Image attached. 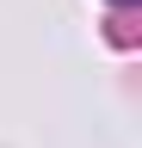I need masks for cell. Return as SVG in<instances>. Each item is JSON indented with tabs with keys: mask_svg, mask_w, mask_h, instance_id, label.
Returning a JSON list of instances; mask_svg holds the SVG:
<instances>
[{
	"mask_svg": "<svg viewBox=\"0 0 142 148\" xmlns=\"http://www.w3.org/2000/svg\"><path fill=\"white\" fill-rule=\"evenodd\" d=\"M117 6H130V0H117Z\"/></svg>",
	"mask_w": 142,
	"mask_h": 148,
	"instance_id": "6da1fadb",
	"label": "cell"
}]
</instances>
